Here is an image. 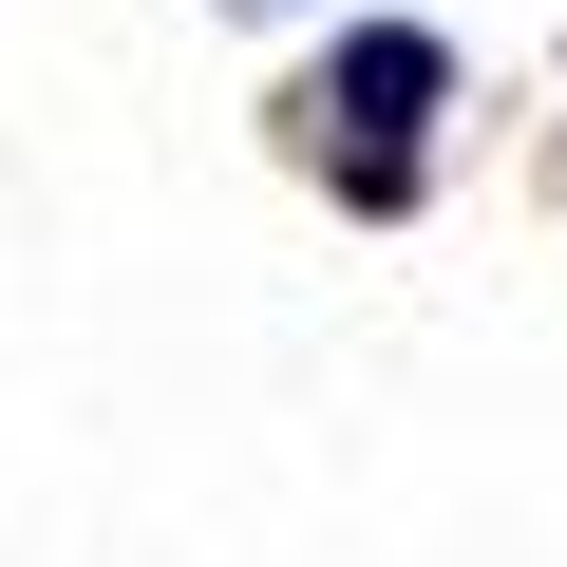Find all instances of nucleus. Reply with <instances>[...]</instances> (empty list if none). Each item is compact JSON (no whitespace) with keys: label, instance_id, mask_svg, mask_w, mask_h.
Here are the masks:
<instances>
[{"label":"nucleus","instance_id":"f257e3e1","mask_svg":"<svg viewBox=\"0 0 567 567\" xmlns=\"http://www.w3.org/2000/svg\"><path fill=\"white\" fill-rule=\"evenodd\" d=\"M303 114H322V189H341L360 227H398V208H416V133L454 114V39H435V20H341L322 76H303Z\"/></svg>","mask_w":567,"mask_h":567}]
</instances>
